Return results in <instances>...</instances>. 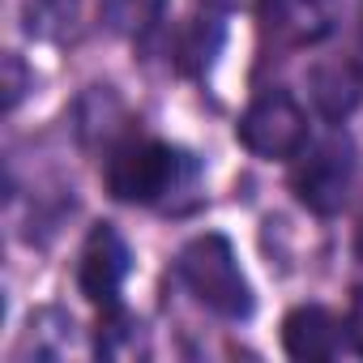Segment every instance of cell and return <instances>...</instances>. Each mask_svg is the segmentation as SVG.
<instances>
[{
    "mask_svg": "<svg viewBox=\"0 0 363 363\" xmlns=\"http://www.w3.org/2000/svg\"><path fill=\"white\" fill-rule=\"evenodd\" d=\"M175 274L189 286V295L201 308H210L214 316H223V320H248L252 316V286H248L227 235L206 231V235L189 240L175 257Z\"/></svg>",
    "mask_w": 363,
    "mask_h": 363,
    "instance_id": "cell-1",
    "label": "cell"
},
{
    "mask_svg": "<svg viewBox=\"0 0 363 363\" xmlns=\"http://www.w3.org/2000/svg\"><path fill=\"white\" fill-rule=\"evenodd\" d=\"M189 171H193L189 154L167 145V141H124L120 150H111V158L103 167V179H107V193L116 201L154 206L171 189L184 184Z\"/></svg>",
    "mask_w": 363,
    "mask_h": 363,
    "instance_id": "cell-2",
    "label": "cell"
},
{
    "mask_svg": "<svg viewBox=\"0 0 363 363\" xmlns=\"http://www.w3.org/2000/svg\"><path fill=\"white\" fill-rule=\"evenodd\" d=\"M235 137L257 158H299L308 145V116L286 90H265L248 103V111L235 124Z\"/></svg>",
    "mask_w": 363,
    "mask_h": 363,
    "instance_id": "cell-3",
    "label": "cell"
},
{
    "mask_svg": "<svg viewBox=\"0 0 363 363\" xmlns=\"http://www.w3.org/2000/svg\"><path fill=\"white\" fill-rule=\"evenodd\" d=\"M350 175H354L350 141L333 133L329 141H320L308 154H299V167L291 175V189H295V197L312 214H337L346 193H350Z\"/></svg>",
    "mask_w": 363,
    "mask_h": 363,
    "instance_id": "cell-4",
    "label": "cell"
},
{
    "mask_svg": "<svg viewBox=\"0 0 363 363\" xmlns=\"http://www.w3.org/2000/svg\"><path fill=\"white\" fill-rule=\"evenodd\" d=\"M124 278H128V244L120 240L116 227L99 223L86 235V248H82V261H77V286L90 303L116 308Z\"/></svg>",
    "mask_w": 363,
    "mask_h": 363,
    "instance_id": "cell-5",
    "label": "cell"
},
{
    "mask_svg": "<svg viewBox=\"0 0 363 363\" xmlns=\"http://www.w3.org/2000/svg\"><path fill=\"white\" fill-rule=\"evenodd\" d=\"M342 329L320 303H303L295 312H286L282 320V350L299 363H320V359H333L337 346H342Z\"/></svg>",
    "mask_w": 363,
    "mask_h": 363,
    "instance_id": "cell-6",
    "label": "cell"
},
{
    "mask_svg": "<svg viewBox=\"0 0 363 363\" xmlns=\"http://www.w3.org/2000/svg\"><path fill=\"white\" fill-rule=\"evenodd\" d=\"M223 39H227V30H223L218 18H197L184 35H179V69H184V73L210 69L214 56L223 52Z\"/></svg>",
    "mask_w": 363,
    "mask_h": 363,
    "instance_id": "cell-7",
    "label": "cell"
},
{
    "mask_svg": "<svg viewBox=\"0 0 363 363\" xmlns=\"http://www.w3.org/2000/svg\"><path fill=\"white\" fill-rule=\"evenodd\" d=\"M167 0H99V18L116 35H145L162 18Z\"/></svg>",
    "mask_w": 363,
    "mask_h": 363,
    "instance_id": "cell-8",
    "label": "cell"
},
{
    "mask_svg": "<svg viewBox=\"0 0 363 363\" xmlns=\"http://www.w3.org/2000/svg\"><path fill=\"white\" fill-rule=\"evenodd\" d=\"M346 342L363 354V286L354 291V299H350V316H346Z\"/></svg>",
    "mask_w": 363,
    "mask_h": 363,
    "instance_id": "cell-9",
    "label": "cell"
},
{
    "mask_svg": "<svg viewBox=\"0 0 363 363\" xmlns=\"http://www.w3.org/2000/svg\"><path fill=\"white\" fill-rule=\"evenodd\" d=\"M354 248H359V257H363V227H359V240H354Z\"/></svg>",
    "mask_w": 363,
    "mask_h": 363,
    "instance_id": "cell-10",
    "label": "cell"
}]
</instances>
